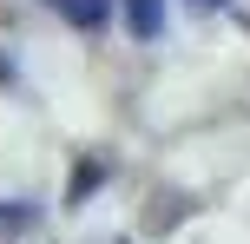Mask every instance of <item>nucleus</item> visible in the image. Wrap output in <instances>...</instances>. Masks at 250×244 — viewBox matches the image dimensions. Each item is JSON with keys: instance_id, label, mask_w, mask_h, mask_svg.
Segmentation results:
<instances>
[{"instance_id": "1", "label": "nucleus", "mask_w": 250, "mask_h": 244, "mask_svg": "<svg viewBox=\"0 0 250 244\" xmlns=\"http://www.w3.org/2000/svg\"><path fill=\"white\" fill-rule=\"evenodd\" d=\"M53 13H60L66 26H79V33H99L105 20H112V0H46Z\"/></svg>"}, {"instance_id": "2", "label": "nucleus", "mask_w": 250, "mask_h": 244, "mask_svg": "<svg viewBox=\"0 0 250 244\" xmlns=\"http://www.w3.org/2000/svg\"><path fill=\"white\" fill-rule=\"evenodd\" d=\"M119 13H125V26H132L138 40H158L165 33V0H119Z\"/></svg>"}, {"instance_id": "3", "label": "nucleus", "mask_w": 250, "mask_h": 244, "mask_svg": "<svg viewBox=\"0 0 250 244\" xmlns=\"http://www.w3.org/2000/svg\"><path fill=\"white\" fill-rule=\"evenodd\" d=\"M99 185H105V158L92 152V158H79V165H73V185H66V205L79 211V205H86L92 192H99Z\"/></svg>"}, {"instance_id": "4", "label": "nucleus", "mask_w": 250, "mask_h": 244, "mask_svg": "<svg viewBox=\"0 0 250 244\" xmlns=\"http://www.w3.org/2000/svg\"><path fill=\"white\" fill-rule=\"evenodd\" d=\"M33 218H40L33 205H0V231H7V238H13V231H26Z\"/></svg>"}, {"instance_id": "5", "label": "nucleus", "mask_w": 250, "mask_h": 244, "mask_svg": "<svg viewBox=\"0 0 250 244\" xmlns=\"http://www.w3.org/2000/svg\"><path fill=\"white\" fill-rule=\"evenodd\" d=\"M191 7H198V13H217V7H230V0H191Z\"/></svg>"}]
</instances>
